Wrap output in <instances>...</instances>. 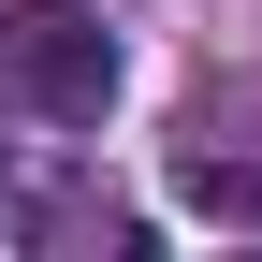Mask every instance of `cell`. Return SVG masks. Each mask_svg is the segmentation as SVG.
Wrapping results in <instances>:
<instances>
[{
	"label": "cell",
	"mask_w": 262,
	"mask_h": 262,
	"mask_svg": "<svg viewBox=\"0 0 262 262\" xmlns=\"http://www.w3.org/2000/svg\"><path fill=\"white\" fill-rule=\"evenodd\" d=\"M117 102V29L73 0H15L0 15V131H102Z\"/></svg>",
	"instance_id": "obj_1"
}]
</instances>
